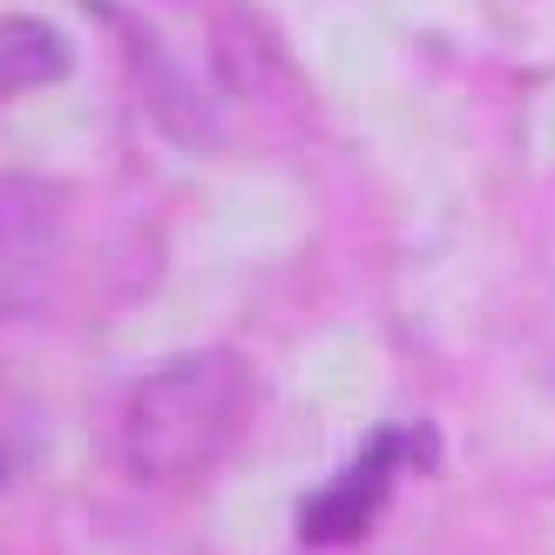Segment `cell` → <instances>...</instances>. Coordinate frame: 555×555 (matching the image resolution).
Masks as SVG:
<instances>
[{
	"label": "cell",
	"instance_id": "obj_1",
	"mask_svg": "<svg viewBox=\"0 0 555 555\" xmlns=\"http://www.w3.org/2000/svg\"><path fill=\"white\" fill-rule=\"evenodd\" d=\"M251 421V366L237 352H183L122 406V461L135 481L177 488L217 467Z\"/></svg>",
	"mask_w": 555,
	"mask_h": 555
},
{
	"label": "cell",
	"instance_id": "obj_2",
	"mask_svg": "<svg viewBox=\"0 0 555 555\" xmlns=\"http://www.w3.org/2000/svg\"><path fill=\"white\" fill-rule=\"evenodd\" d=\"M68 264V204L41 177H0V319L48 305Z\"/></svg>",
	"mask_w": 555,
	"mask_h": 555
},
{
	"label": "cell",
	"instance_id": "obj_3",
	"mask_svg": "<svg viewBox=\"0 0 555 555\" xmlns=\"http://www.w3.org/2000/svg\"><path fill=\"white\" fill-rule=\"evenodd\" d=\"M406 448H413L406 434H379L325 494H312V502H305V542H352L366 529L373 508L386 502V488H393V475H400Z\"/></svg>",
	"mask_w": 555,
	"mask_h": 555
},
{
	"label": "cell",
	"instance_id": "obj_4",
	"mask_svg": "<svg viewBox=\"0 0 555 555\" xmlns=\"http://www.w3.org/2000/svg\"><path fill=\"white\" fill-rule=\"evenodd\" d=\"M68 75V41L48 21H0V95H27Z\"/></svg>",
	"mask_w": 555,
	"mask_h": 555
}]
</instances>
